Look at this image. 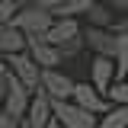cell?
<instances>
[{"mask_svg": "<svg viewBox=\"0 0 128 128\" xmlns=\"http://www.w3.org/2000/svg\"><path fill=\"white\" fill-rule=\"evenodd\" d=\"M54 19L58 16L51 13L45 3H29V6H19L13 26L26 32V38H32V35H48V29L54 26Z\"/></svg>", "mask_w": 128, "mask_h": 128, "instance_id": "6da1fadb", "label": "cell"}, {"mask_svg": "<svg viewBox=\"0 0 128 128\" xmlns=\"http://www.w3.org/2000/svg\"><path fill=\"white\" fill-rule=\"evenodd\" d=\"M6 64H10V74H16V77L22 80L32 93H38V90H42V64L29 54V48H26V51L10 54V58H6Z\"/></svg>", "mask_w": 128, "mask_h": 128, "instance_id": "7a4b0ae2", "label": "cell"}, {"mask_svg": "<svg viewBox=\"0 0 128 128\" xmlns=\"http://www.w3.org/2000/svg\"><path fill=\"white\" fill-rule=\"evenodd\" d=\"M32 90L16 77V74H6V90H3V109L13 112L16 118H26V112L32 106Z\"/></svg>", "mask_w": 128, "mask_h": 128, "instance_id": "3957f363", "label": "cell"}, {"mask_svg": "<svg viewBox=\"0 0 128 128\" xmlns=\"http://www.w3.org/2000/svg\"><path fill=\"white\" fill-rule=\"evenodd\" d=\"M54 118H58L64 128H99V115L86 112L83 106H77L74 99L54 102Z\"/></svg>", "mask_w": 128, "mask_h": 128, "instance_id": "277c9868", "label": "cell"}, {"mask_svg": "<svg viewBox=\"0 0 128 128\" xmlns=\"http://www.w3.org/2000/svg\"><path fill=\"white\" fill-rule=\"evenodd\" d=\"M74 86H77V80H70L61 67H45V70H42V90H45L54 102L74 99Z\"/></svg>", "mask_w": 128, "mask_h": 128, "instance_id": "5b68a950", "label": "cell"}, {"mask_svg": "<svg viewBox=\"0 0 128 128\" xmlns=\"http://www.w3.org/2000/svg\"><path fill=\"white\" fill-rule=\"evenodd\" d=\"M74 102H77V106H83L86 112H93V115H106V112L112 109L109 96L102 93V90H96L90 80H83V83H77V86H74Z\"/></svg>", "mask_w": 128, "mask_h": 128, "instance_id": "8992f818", "label": "cell"}, {"mask_svg": "<svg viewBox=\"0 0 128 128\" xmlns=\"http://www.w3.org/2000/svg\"><path fill=\"white\" fill-rule=\"evenodd\" d=\"M115 80H118L115 58H109V54H93V58H90V83H93L96 90L106 93Z\"/></svg>", "mask_w": 128, "mask_h": 128, "instance_id": "52a82bcc", "label": "cell"}, {"mask_svg": "<svg viewBox=\"0 0 128 128\" xmlns=\"http://www.w3.org/2000/svg\"><path fill=\"white\" fill-rule=\"evenodd\" d=\"M83 38H86V48L93 54H115V45H118V32L115 29H102V26H86L83 29Z\"/></svg>", "mask_w": 128, "mask_h": 128, "instance_id": "ba28073f", "label": "cell"}, {"mask_svg": "<svg viewBox=\"0 0 128 128\" xmlns=\"http://www.w3.org/2000/svg\"><path fill=\"white\" fill-rule=\"evenodd\" d=\"M26 122H29L32 128H48L54 122V99H51L45 90H38V93L32 96V106H29V112H26Z\"/></svg>", "mask_w": 128, "mask_h": 128, "instance_id": "9c48e42d", "label": "cell"}, {"mask_svg": "<svg viewBox=\"0 0 128 128\" xmlns=\"http://www.w3.org/2000/svg\"><path fill=\"white\" fill-rule=\"evenodd\" d=\"M29 54L42 64V70H45V67H61V64H64L61 48L51 45L45 35H32V38H29Z\"/></svg>", "mask_w": 128, "mask_h": 128, "instance_id": "30bf717a", "label": "cell"}, {"mask_svg": "<svg viewBox=\"0 0 128 128\" xmlns=\"http://www.w3.org/2000/svg\"><path fill=\"white\" fill-rule=\"evenodd\" d=\"M80 35H83V26H80L77 16H58L45 38L51 42V45H64V42H74V38H80Z\"/></svg>", "mask_w": 128, "mask_h": 128, "instance_id": "8fae6325", "label": "cell"}, {"mask_svg": "<svg viewBox=\"0 0 128 128\" xmlns=\"http://www.w3.org/2000/svg\"><path fill=\"white\" fill-rule=\"evenodd\" d=\"M29 48V38H26V32L16 29V26H3L0 29V54L3 58H10L16 51H26Z\"/></svg>", "mask_w": 128, "mask_h": 128, "instance_id": "7c38bea8", "label": "cell"}, {"mask_svg": "<svg viewBox=\"0 0 128 128\" xmlns=\"http://www.w3.org/2000/svg\"><path fill=\"white\" fill-rule=\"evenodd\" d=\"M115 19H118V13L112 10L106 0H96L93 6H90V13H86V26H102V29H112L115 26Z\"/></svg>", "mask_w": 128, "mask_h": 128, "instance_id": "4fadbf2b", "label": "cell"}, {"mask_svg": "<svg viewBox=\"0 0 128 128\" xmlns=\"http://www.w3.org/2000/svg\"><path fill=\"white\" fill-rule=\"evenodd\" d=\"M99 128H128V106H112L106 115H99Z\"/></svg>", "mask_w": 128, "mask_h": 128, "instance_id": "5bb4252c", "label": "cell"}, {"mask_svg": "<svg viewBox=\"0 0 128 128\" xmlns=\"http://www.w3.org/2000/svg\"><path fill=\"white\" fill-rule=\"evenodd\" d=\"M115 67H118V80L128 77V35H118V45H115Z\"/></svg>", "mask_w": 128, "mask_h": 128, "instance_id": "9a60e30c", "label": "cell"}, {"mask_svg": "<svg viewBox=\"0 0 128 128\" xmlns=\"http://www.w3.org/2000/svg\"><path fill=\"white\" fill-rule=\"evenodd\" d=\"M112 106H128V80H115L109 90H106Z\"/></svg>", "mask_w": 128, "mask_h": 128, "instance_id": "2e32d148", "label": "cell"}, {"mask_svg": "<svg viewBox=\"0 0 128 128\" xmlns=\"http://www.w3.org/2000/svg\"><path fill=\"white\" fill-rule=\"evenodd\" d=\"M16 13H19V6H16L13 0H0V29L3 26H13Z\"/></svg>", "mask_w": 128, "mask_h": 128, "instance_id": "e0dca14e", "label": "cell"}, {"mask_svg": "<svg viewBox=\"0 0 128 128\" xmlns=\"http://www.w3.org/2000/svg\"><path fill=\"white\" fill-rule=\"evenodd\" d=\"M19 125H22V118H16L13 112H6L0 106V128H19Z\"/></svg>", "mask_w": 128, "mask_h": 128, "instance_id": "ac0fdd59", "label": "cell"}, {"mask_svg": "<svg viewBox=\"0 0 128 128\" xmlns=\"http://www.w3.org/2000/svg\"><path fill=\"white\" fill-rule=\"evenodd\" d=\"M112 29L118 32V35H128V13H122V16H118V19H115V26H112Z\"/></svg>", "mask_w": 128, "mask_h": 128, "instance_id": "d6986e66", "label": "cell"}, {"mask_svg": "<svg viewBox=\"0 0 128 128\" xmlns=\"http://www.w3.org/2000/svg\"><path fill=\"white\" fill-rule=\"evenodd\" d=\"M106 3H109V6H112L118 16H122V13H128V0H106Z\"/></svg>", "mask_w": 128, "mask_h": 128, "instance_id": "ffe728a7", "label": "cell"}, {"mask_svg": "<svg viewBox=\"0 0 128 128\" xmlns=\"http://www.w3.org/2000/svg\"><path fill=\"white\" fill-rule=\"evenodd\" d=\"M42 3H45L48 10H51V13H54V10H58V6H61V3H67V0H42Z\"/></svg>", "mask_w": 128, "mask_h": 128, "instance_id": "44dd1931", "label": "cell"}, {"mask_svg": "<svg viewBox=\"0 0 128 128\" xmlns=\"http://www.w3.org/2000/svg\"><path fill=\"white\" fill-rule=\"evenodd\" d=\"M6 74H10V70H6ZM6 74L0 77V106H3V90H6Z\"/></svg>", "mask_w": 128, "mask_h": 128, "instance_id": "7402d4cb", "label": "cell"}, {"mask_svg": "<svg viewBox=\"0 0 128 128\" xmlns=\"http://www.w3.org/2000/svg\"><path fill=\"white\" fill-rule=\"evenodd\" d=\"M6 70H10V64H6V58H3V54H0V77H3Z\"/></svg>", "mask_w": 128, "mask_h": 128, "instance_id": "603a6c76", "label": "cell"}, {"mask_svg": "<svg viewBox=\"0 0 128 128\" xmlns=\"http://www.w3.org/2000/svg\"><path fill=\"white\" fill-rule=\"evenodd\" d=\"M16 6H29V3H42V0H13Z\"/></svg>", "mask_w": 128, "mask_h": 128, "instance_id": "cb8c5ba5", "label": "cell"}, {"mask_svg": "<svg viewBox=\"0 0 128 128\" xmlns=\"http://www.w3.org/2000/svg\"><path fill=\"white\" fill-rule=\"evenodd\" d=\"M48 128H64V125H61V122H58V118H54V122H51V125H48Z\"/></svg>", "mask_w": 128, "mask_h": 128, "instance_id": "d4e9b609", "label": "cell"}, {"mask_svg": "<svg viewBox=\"0 0 128 128\" xmlns=\"http://www.w3.org/2000/svg\"><path fill=\"white\" fill-rule=\"evenodd\" d=\"M19 128H32V125H29V122H26V118H22V125H19Z\"/></svg>", "mask_w": 128, "mask_h": 128, "instance_id": "484cf974", "label": "cell"}]
</instances>
